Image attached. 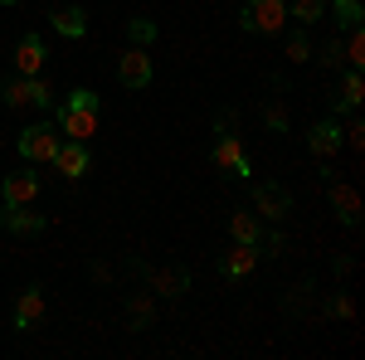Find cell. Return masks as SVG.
<instances>
[{
	"label": "cell",
	"mask_w": 365,
	"mask_h": 360,
	"mask_svg": "<svg viewBox=\"0 0 365 360\" xmlns=\"http://www.w3.org/2000/svg\"><path fill=\"white\" fill-rule=\"evenodd\" d=\"M331 317H351V297H331Z\"/></svg>",
	"instance_id": "28"
},
{
	"label": "cell",
	"mask_w": 365,
	"mask_h": 360,
	"mask_svg": "<svg viewBox=\"0 0 365 360\" xmlns=\"http://www.w3.org/2000/svg\"><path fill=\"white\" fill-rule=\"evenodd\" d=\"M331 210L341 215L346 229H356V224H361V195L351 190V185H331Z\"/></svg>",
	"instance_id": "16"
},
{
	"label": "cell",
	"mask_w": 365,
	"mask_h": 360,
	"mask_svg": "<svg viewBox=\"0 0 365 360\" xmlns=\"http://www.w3.org/2000/svg\"><path fill=\"white\" fill-rule=\"evenodd\" d=\"M0 5H20V0H0Z\"/></svg>",
	"instance_id": "29"
},
{
	"label": "cell",
	"mask_w": 365,
	"mask_h": 360,
	"mask_svg": "<svg viewBox=\"0 0 365 360\" xmlns=\"http://www.w3.org/2000/svg\"><path fill=\"white\" fill-rule=\"evenodd\" d=\"M287 58H292V63L312 58V39H307V34H292V39H287Z\"/></svg>",
	"instance_id": "25"
},
{
	"label": "cell",
	"mask_w": 365,
	"mask_h": 360,
	"mask_svg": "<svg viewBox=\"0 0 365 360\" xmlns=\"http://www.w3.org/2000/svg\"><path fill=\"white\" fill-rule=\"evenodd\" d=\"M151 277H156L161 292H185V287H190V273H185V268H166V273H151Z\"/></svg>",
	"instance_id": "21"
},
{
	"label": "cell",
	"mask_w": 365,
	"mask_h": 360,
	"mask_svg": "<svg viewBox=\"0 0 365 360\" xmlns=\"http://www.w3.org/2000/svg\"><path fill=\"white\" fill-rule=\"evenodd\" d=\"M287 15H297L302 25H317L322 15H327V0H292V10Z\"/></svg>",
	"instance_id": "20"
},
{
	"label": "cell",
	"mask_w": 365,
	"mask_h": 360,
	"mask_svg": "<svg viewBox=\"0 0 365 360\" xmlns=\"http://www.w3.org/2000/svg\"><path fill=\"white\" fill-rule=\"evenodd\" d=\"M225 277H244V273H253L258 268V244H234V249L225 253Z\"/></svg>",
	"instance_id": "15"
},
{
	"label": "cell",
	"mask_w": 365,
	"mask_h": 360,
	"mask_svg": "<svg viewBox=\"0 0 365 360\" xmlns=\"http://www.w3.org/2000/svg\"><path fill=\"white\" fill-rule=\"evenodd\" d=\"M322 63H327V68H336V63H341V44H336V39L322 49Z\"/></svg>",
	"instance_id": "27"
},
{
	"label": "cell",
	"mask_w": 365,
	"mask_h": 360,
	"mask_svg": "<svg viewBox=\"0 0 365 360\" xmlns=\"http://www.w3.org/2000/svg\"><path fill=\"white\" fill-rule=\"evenodd\" d=\"M331 15H336L341 29H356V25H361V0H336V10H331Z\"/></svg>",
	"instance_id": "22"
},
{
	"label": "cell",
	"mask_w": 365,
	"mask_h": 360,
	"mask_svg": "<svg viewBox=\"0 0 365 360\" xmlns=\"http://www.w3.org/2000/svg\"><path fill=\"white\" fill-rule=\"evenodd\" d=\"M127 34H132V44H137V49H146V44H151V39H156V25H151V20H132V25H127Z\"/></svg>",
	"instance_id": "24"
},
{
	"label": "cell",
	"mask_w": 365,
	"mask_h": 360,
	"mask_svg": "<svg viewBox=\"0 0 365 360\" xmlns=\"http://www.w3.org/2000/svg\"><path fill=\"white\" fill-rule=\"evenodd\" d=\"M268 127H273V132H287V112H282L278 103L268 108Z\"/></svg>",
	"instance_id": "26"
},
{
	"label": "cell",
	"mask_w": 365,
	"mask_h": 360,
	"mask_svg": "<svg viewBox=\"0 0 365 360\" xmlns=\"http://www.w3.org/2000/svg\"><path fill=\"white\" fill-rule=\"evenodd\" d=\"M5 229L10 234H44V215H34L29 205H5Z\"/></svg>",
	"instance_id": "13"
},
{
	"label": "cell",
	"mask_w": 365,
	"mask_h": 360,
	"mask_svg": "<svg viewBox=\"0 0 365 360\" xmlns=\"http://www.w3.org/2000/svg\"><path fill=\"white\" fill-rule=\"evenodd\" d=\"M49 25H54L63 39H83L88 34V15L78 10V5H58L54 15H49Z\"/></svg>",
	"instance_id": "14"
},
{
	"label": "cell",
	"mask_w": 365,
	"mask_h": 360,
	"mask_svg": "<svg viewBox=\"0 0 365 360\" xmlns=\"http://www.w3.org/2000/svg\"><path fill=\"white\" fill-rule=\"evenodd\" d=\"M210 161H215L220 170H234V175H244V180L253 175V161L244 156V146H239V137H234V132H225V137L215 141V151H210Z\"/></svg>",
	"instance_id": "8"
},
{
	"label": "cell",
	"mask_w": 365,
	"mask_h": 360,
	"mask_svg": "<svg viewBox=\"0 0 365 360\" xmlns=\"http://www.w3.org/2000/svg\"><path fill=\"white\" fill-rule=\"evenodd\" d=\"M98 112H103V98L88 88H73L58 108V132L68 141H93L98 137Z\"/></svg>",
	"instance_id": "1"
},
{
	"label": "cell",
	"mask_w": 365,
	"mask_h": 360,
	"mask_svg": "<svg viewBox=\"0 0 365 360\" xmlns=\"http://www.w3.org/2000/svg\"><path fill=\"white\" fill-rule=\"evenodd\" d=\"M58 146V127H49V122H29L25 132L15 137V151L25 156L29 166H39V161H49Z\"/></svg>",
	"instance_id": "3"
},
{
	"label": "cell",
	"mask_w": 365,
	"mask_h": 360,
	"mask_svg": "<svg viewBox=\"0 0 365 360\" xmlns=\"http://www.w3.org/2000/svg\"><path fill=\"white\" fill-rule=\"evenodd\" d=\"M117 78H122V88H132V93H141V88L151 83V54L132 44L127 54L117 58Z\"/></svg>",
	"instance_id": "6"
},
{
	"label": "cell",
	"mask_w": 365,
	"mask_h": 360,
	"mask_svg": "<svg viewBox=\"0 0 365 360\" xmlns=\"http://www.w3.org/2000/svg\"><path fill=\"white\" fill-rule=\"evenodd\" d=\"M229 234H234V244H263V229H258V215H249V210H239V215L229 220Z\"/></svg>",
	"instance_id": "17"
},
{
	"label": "cell",
	"mask_w": 365,
	"mask_h": 360,
	"mask_svg": "<svg viewBox=\"0 0 365 360\" xmlns=\"http://www.w3.org/2000/svg\"><path fill=\"white\" fill-rule=\"evenodd\" d=\"M44 68V39L39 34H25L15 44V73H39Z\"/></svg>",
	"instance_id": "12"
},
{
	"label": "cell",
	"mask_w": 365,
	"mask_h": 360,
	"mask_svg": "<svg viewBox=\"0 0 365 360\" xmlns=\"http://www.w3.org/2000/svg\"><path fill=\"white\" fill-rule=\"evenodd\" d=\"M361 93H365V83H361V68H351V73L341 78V98H336V112H351V108H361Z\"/></svg>",
	"instance_id": "18"
},
{
	"label": "cell",
	"mask_w": 365,
	"mask_h": 360,
	"mask_svg": "<svg viewBox=\"0 0 365 360\" xmlns=\"http://www.w3.org/2000/svg\"><path fill=\"white\" fill-rule=\"evenodd\" d=\"M253 210H258L263 220H282V215L292 210V195H287V185H278V180H263V185H253Z\"/></svg>",
	"instance_id": "7"
},
{
	"label": "cell",
	"mask_w": 365,
	"mask_h": 360,
	"mask_svg": "<svg viewBox=\"0 0 365 360\" xmlns=\"http://www.w3.org/2000/svg\"><path fill=\"white\" fill-rule=\"evenodd\" d=\"M44 322V292L39 287H25L20 302H15V331H34Z\"/></svg>",
	"instance_id": "11"
},
{
	"label": "cell",
	"mask_w": 365,
	"mask_h": 360,
	"mask_svg": "<svg viewBox=\"0 0 365 360\" xmlns=\"http://www.w3.org/2000/svg\"><path fill=\"white\" fill-rule=\"evenodd\" d=\"M0 195H5V205H34V195H39V175H34V170H10L5 185H0Z\"/></svg>",
	"instance_id": "9"
},
{
	"label": "cell",
	"mask_w": 365,
	"mask_h": 360,
	"mask_svg": "<svg viewBox=\"0 0 365 360\" xmlns=\"http://www.w3.org/2000/svg\"><path fill=\"white\" fill-rule=\"evenodd\" d=\"M341 58H346L351 68H361V63H365V34H361V25L351 29V39L341 44Z\"/></svg>",
	"instance_id": "19"
},
{
	"label": "cell",
	"mask_w": 365,
	"mask_h": 360,
	"mask_svg": "<svg viewBox=\"0 0 365 360\" xmlns=\"http://www.w3.org/2000/svg\"><path fill=\"white\" fill-rule=\"evenodd\" d=\"M58 166V175H68V180H78V175H88V166H93V151H88V141H58L54 156H49Z\"/></svg>",
	"instance_id": "5"
},
{
	"label": "cell",
	"mask_w": 365,
	"mask_h": 360,
	"mask_svg": "<svg viewBox=\"0 0 365 360\" xmlns=\"http://www.w3.org/2000/svg\"><path fill=\"white\" fill-rule=\"evenodd\" d=\"M239 25L249 29V34H278L287 25V5L282 0H249L244 15H239Z\"/></svg>",
	"instance_id": "4"
},
{
	"label": "cell",
	"mask_w": 365,
	"mask_h": 360,
	"mask_svg": "<svg viewBox=\"0 0 365 360\" xmlns=\"http://www.w3.org/2000/svg\"><path fill=\"white\" fill-rule=\"evenodd\" d=\"M341 141H346V132H341V122L336 117H322L317 127L307 132V146L317 151V156H336L341 151Z\"/></svg>",
	"instance_id": "10"
},
{
	"label": "cell",
	"mask_w": 365,
	"mask_h": 360,
	"mask_svg": "<svg viewBox=\"0 0 365 360\" xmlns=\"http://www.w3.org/2000/svg\"><path fill=\"white\" fill-rule=\"evenodd\" d=\"M127 317H132V326H137V331H146L156 312H151V302H146V297H132V302H127Z\"/></svg>",
	"instance_id": "23"
},
{
	"label": "cell",
	"mask_w": 365,
	"mask_h": 360,
	"mask_svg": "<svg viewBox=\"0 0 365 360\" xmlns=\"http://www.w3.org/2000/svg\"><path fill=\"white\" fill-rule=\"evenodd\" d=\"M0 98H5V108H54V88L39 73H15L0 88Z\"/></svg>",
	"instance_id": "2"
}]
</instances>
